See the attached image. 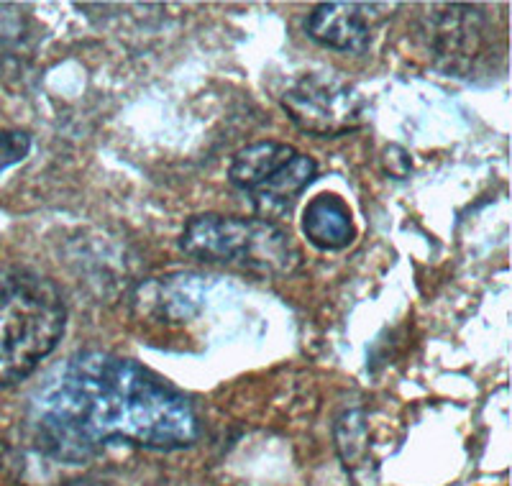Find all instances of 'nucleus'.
Listing matches in <instances>:
<instances>
[{"instance_id":"nucleus-1","label":"nucleus","mask_w":512,"mask_h":486,"mask_svg":"<svg viewBox=\"0 0 512 486\" xmlns=\"http://www.w3.org/2000/svg\"><path fill=\"white\" fill-rule=\"evenodd\" d=\"M198 435V415L177 389L103 351L72 356L29 410L31 446L67 463L88 461L111 443L177 451Z\"/></svg>"},{"instance_id":"nucleus-2","label":"nucleus","mask_w":512,"mask_h":486,"mask_svg":"<svg viewBox=\"0 0 512 486\" xmlns=\"http://www.w3.org/2000/svg\"><path fill=\"white\" fill-rule=\"evenodd\" d=\"M67 307L49 279L31 269L0 267V387L34 374L59 346Z\"/></svg>"},{"instance_id":"nucleus-3","label":"nucleus","mask_w":512,"mask_h":486,"mask_svg":"<svg viewBox=\"0 0 512 486\" xmlns=\"http://www.w3.org/2000/svg\"><path fill=\"white\" fill-rule=\"evenodd\" d=\"M180 249L205 264H228L259 277H287L300 267L290 233L262 218L195 215L182 231Z\"/></svg>"},{"instance_id":"nucleus-4","label":"nucleus","mask_w":512,"mask_h":486,"mask_svg":"<svg viewBox=\"0 0 512 486\" xmlns=\"http://www.w3.org/2000/svg\"><path fill=\"white\" fill-rule=\"evenodd\" d=\"M282 108L300 131L323 139L351 134L367 121V100L338 77H300L282 95Z\"/></svg>"},{"instance_id":"nucleus-5","label":"nucleus","mask_w":512,"mask_h":486,"mask_svg":"<svg viewBox=\"0 0 512 486\" xmlns=\"http://www.w3.org/2000/svg\"><path fill=\"white\" fill-rule=\"evenodd\" d=\"M395 8L390 3H320L305 21V29L323 47L361 54L372 47L374 31Z\"/></svg>"},{"instance_id":"nucleus-6","label":"nucleus","mask_w":512,"mask_h":486,"mask_svg":"<svg viewBox=\"0 0 512 486\" xmlns=\"http://www.w3.org/2000/svg\"><path fill=\"white\" fill-rule=\"evenodd\" d=\"M441 11L428 16V47L443 70L469 72L487 41L484 16L472 6H443Z\"/></svg>"},{"instance_id":"nucleus-7","label":"nucleus","mask_w":512,"mask_h":486,"mask_svg":"<svg viewBox=\"0 0 512 486\" xmlns=\"http://www.w3.org/2000/svg\"><path fill=\"white\" fill-rule=\"evenodd\" d=\"M315 174H318V164L305 157V154H300V151H295V157L290 162L282 164L267 182H262L254 192H249L256 218L274 223V218L290 213L292 200L315 180Z\"/></svg>"},{"instance_id":"nucleus-8","label":"nucleus","mask_w":512,"mask_h":486,"mask_svg":"<svg viewBox=\"0 0 512 486\" xmlns=\"http://www.w3.org/2000/svg\"><path fill=\"white\" fill-rule=\"evenodd\" d=\"M303 233L320 251L346 249L354 241V220L344 197L333 192L313 197L303 213Z\"/></svg>"},{"instance_id":"nucleus-9","label":"nucleus","mask_w":512,"mask_h":486,"mask_svg":"<svg viewBox=\"0 0 512 486\" xmlns=\"http://www.w3.org/2000/svg\"><path fill=\"white\" fill-rule=\"evenodd\" d=\"M292 146L277 144V141H259V144H251L246 149H241L231 164V177L233 187H239L244 192H254L256 187L267 182L282 164L290 162L295 157Z\"/></svg>"},{"instance_id":"nucleus-10","label":"nucleus","mask_w":512,"mask_h":486,"mask_svg":"<svg viewBox=\"0 0 512 486\" xmlns=\"http://www.w3.org/2000/svg\"><path fill=\"white\" fill-rule=\"evenodd\" d=\"M195 277H177L175 282L167 284H154L157 295L149 297L154 305L164 307V315L169 318H190L198 310V292H195Z\"/></svg>"},{"instance_id":"nucleus-11","label":"nucleus","mask_w":512,"mask_h":486,"mask_svg":"<svg viewBox=\"0 0 512 486\" xmlns=\"http://www.w3.org/2000/svg\"><path fill=\"white\" fill-rule=\"evenodd\" d=\"M31 151V139L24 131H0V172L24 162Z\"/></svg>"}]
</instances>
